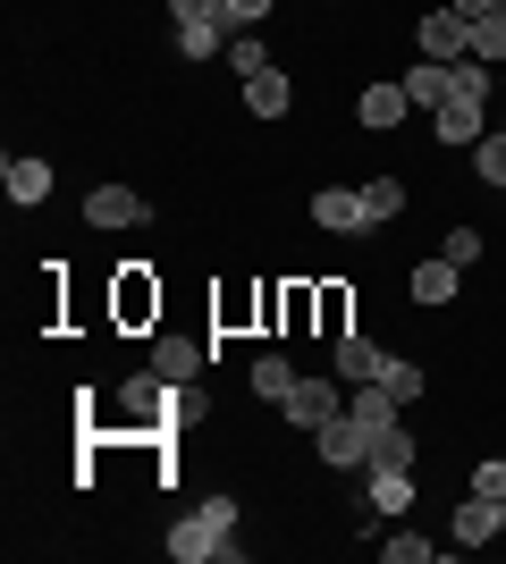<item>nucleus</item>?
Listing matches in <instances>:
<instances>
[{
    "label": "nucleus",
    "mask_w": 506,
    "mask_h": 564,
    "mask_svg": "<svg viewBox=\"0 0 506 564\" xmlns=\"http://www.w3.org/2000/svg\"><path fill=\"white\" fill-rule=\"evenodd\" d=\"M228 43H237V34H228V25H177V59H194V68H203V59H228Z\"/></svg>",
    "instance_id": "obj_17"
},
{
    "label": "nucleus",
    "mask_w": 506,
    "mask_h": 564,
    "mask_svg": "<svg viewBox=\"0 0 506 564\" xmlns=\"http://www.w3.org/2000/svg\"><path fill=\"white\" fill-rule=\"evenodd\" d=\"M498 522H506V497H498Z\"/></svg>",
    "instance_id": "obj_35"
},
{
    "label": "nucleus",
    "mask_w": 506,
    "mask_h": 564,
    "mask_svg": "<svg viewBox=\"0 0 506 564\" xmlns=\"http://www.w3.org/2000/svg\"><path fill=\"white\" fill-rule=\"evenodd\" d=\"M397 212H406V186H397V177H372V186H363V219H372V228H388Z\"/></svg>",
    "instance_id": "obj_19"
},
{
    "label": "nucleus",
    "mask_w": 506,
    "mask_h": 564,
    "mask_svg": "<svg viewBox=\"0 0 506 564\" xmlns=\"http://www.w3.org/2000/svg\"><path fill=\"white\" fill-rule=\"evenodd\" d=\"M346 413H355L363 430H388V422H397V397H388L380 379H355V397H346Z\"/></svg>",
    "instance_id": "obj_18"
},
{
    "label": "nucleus",
    "mask_w": 506,
    "mask_h": 564,
    "mask_svg": "<svg viewBox=\"0 0 506 564\" xmlns=\"http://www.w3.org/2000/svg\"><path fill=\"white\" fill-rule=\"evenodd\" d=\"M406 295H413V304H456V261H448V253L413 261V270H406Z\"/></svg>",
    "instance_id": "obj_13"
},
{
    "label": "nucleus",
    "mask_w": 506,
    "mask_h": 564,
    "mask_svg": "<svg viewBox=\"0 0 506 564\" xmlns=\"http://www.w3.org/2000/svg\"><path fill=\"white\" fill-rule=\"evenodd\" d=\"M85 219H94V228H136V219H144V194L136 186H94L85 194Z\"/></svg>",
    "instance_id": "obj_12"
},
{
    "label": "nucleus",
    "mask_w": 506,
    "mask_h": 564,
    "mask_svg": "<svg viewBox=\"0 0 506 564\" xmlns=\"http://www.w3.org/2000/svg\"><path fill=\"white\" fill-rule=\"evenodd\" d=\"M448 9H456L464 25H482V18H489V0H448Z\"/></svg>",
    "instance_id": "obj_33"
},
{
    "label": "nucleus",
    "mask_w": 506,
    "mask_h": 564,
    "mask_svg": "<svg viewBox=\"0 0 506 564\" xmlns=\"http://www.w3.org/2000/svg\"><path fill=\"white\" fill-rule=\"evenodd\" d=\"M313 219L330 236H355V228H372V219H363V186H321L313 194Z\"/></svg>",
    "instance_id": "obj_10"
},
{
    "label": "nucleus",
    "mask_w": 506,
    "mask_h": 564,
    "mask_svg": "<svg viewBox=\"0 0 506 564\" xmlns=\"http://www.w3.org/2000/svg\"><path fill=\"white\" fill-rule=\"evenodd\" d=\"M473 497H506V455H482V464H473Z\"/></svg>",
    "instance_id": "obj_31"
},
{
    "label": "nucleus",
    "mask_w": 506,
    "mask_h": 564,
    "mask_svg": "<svg viewBox=\"0 0 506 564\" xmlns=\"http://www.w3.org/2000/svg\"><path fill=\"white\" fill-rule=\"evenodd\" d=\"M448 531H456V547H489V540L506 531V522H498V497H464Z\"/></svg>",
    "instance_id": "obj_14"
},
{
    "label": "nucleus",
    "mask_w": 506,
    "mask_h": 564,
    "mask_svg": "<svg viewBox=\"0 0 506 564\" xmlns=\"http://www.w3.org/2000/svg\"><path fill=\"white\" fill-rule=\"evenodd\" d=\"M380 388H388L397 404H413V397H422V362H388V371H380Z\"/></svg>",
    "instance_id": "obj_28"
},
{
    "label": "nucleus",
    "mask_w": 506,
    "mask_h": 564,
    "mask_svg": "<svg viewBox=\"0 0 506 564\" xmlns=\"http://www.w3.org/2000/svg\"><path fill=\"white\" fill-rule=\"evenodd\" d=\"M372 464H413V430H406V422H388L380 438H372Z\"/></svg>",
    "instance_id": "obj_25"
},
{
    "label": "nucleus",
    "mask_w": 506,
    "mask_h": 564,
    "mask_svg": "<svg viewBox=\"0 0 506 564\" xmlns=\"http://www.w3.org/2000/svg\"><path fill=\"white\" fill-rule=\"evenodd\" d=\"M330 371L346 379V388H355V379H380V371H388V354L372 346V337H355V329H346V337H330Z\"/></svg>",
    "instance_id": "obj_8"
},
{
    "label": "nucleus",
    "mask_w": 506,
    "mask_h": 564,
    "mask_svg": "<svg viewBox=\"0 0 506 564\" xmlns=\"http://www.w3.org/2000/svg\"><path fill=\"white\" fill-rule=\"evenodd\" d=\"M363 497H372V514H380V522H397L413 497H422V480H413V464H372V471H363Z\"/></svg>",
    "instance_id": "obj_3"
},
{
    "label": "nucleus",
    "mask_w": 506,
    "mask_h": 564,
    "mask_svg": "<svg viewBox=\"0 0 506 564\" xmlns=\"http://www.w3.org/2000/svg\"><path fill=\"white\" fill-rule=\"evenodd\" d=\"M219 547H228V531H219V522L203 514V506H194V514L177 522V531H169V556H177V564H212Z\"/></svg>",
    "instance_id": "obj_6"
},
{
    "label": "nucleus",
    "mask_w": 506,
    "mask_h": 564,
    "mask_svg": "<svg viewBox=\"0 0 506 564\" xmlns=\"http://www.w3.org/2000/svg\"><path fill=\"white\" fill-rule=\"evenodd\" d=\"M431 135H439V143H482V135H489V101L448 94V101L431 110Z\"/></svg>",
    "instance_id": "obj_5"
},
{
    "label": "nucleus",
    "mask_w": 506,
    "mask_h": 564,
    "mask_svg": "<svg viewBox=\"0 0 506 564\" xmlns=\"http://www.w3.org/2000/svg\"><path fill=\"white\" fill-rule=\"evenodd\" d=\"M372 438H380V430H363L355 413H330V422L313 430V455H321V471H372Z\"/></svg>",
    "instance_id": "obj_1"
},
{
    "label": "nucleus",
    "mask_w": 506,
    "mask_h": 564,
    "mask_svg": "<svg viewBox=\"0 0 506 564\" xmlns=\"http://www.w3.org/2000/svg\"><path fill=\"white\" fill-rule=\"evenodd\" d=\"M228 68H237V76H262V68H270V51L254 43V34H237V43H228Z\"/></svg>",
    "instance_id": "obj_30"
},
{
    "label": "nucleus",
    "mask_w": 506,
    "mask_h": 564,
    "mask_svg": "<svg viewBox=\"0 0 506 564\" xmlns=\"http://www.w3.org/2000/svg\"><path fill=\"white\" fill-rule=\"evenodd\" d=\"M169 18H177V25H212L219 0H169Z\"/></svg>",
    "instance_id": "obj_32"
},
{
    "label": "nucleus",
    "mask_w": 506,
    "mask_h": 564,
    "mask_svg": "<svg viewBox=\"0 0 506 564\" xmlns=\"http://www.w3.org/2000/svg\"><path fill=\"white\" fill-rule=\"evenodd\" d=\"M397 85H406V101H413V110H439V101H448V59H413V68L397 76Z\"/></svg>",
    "instance_id": "obj_16"
},
{
    "label": "nucleus",
    "mask_w": 506,
    "mask_h": 564,
    "mask_svg": "<svg viewBox=\"0 0 506 564\" xmlns=\"http://www.w3.org/2000/svg\"><path fill=\"white\" fill-rule=\"evenodd\" d=\"M203 362H212V346H203V337H152V371L177 379V388H186Z\"/></svg>",
    "instance_id": "obj_11"
},
{
    "label": "nucleus",
    "mask_w": 506,
    "mask_h": 564,
    "mask_svg": "<svg viewBox=\"0 0 506 564\" xmlns=\"http://www.w3.org/2000/svg\"><path fill=\"white\" fill-rule=\"evenodd\" d=\"M245 110H254V118H288V110H295V85H288L279 68L245 76Z\"/></svg>",
    "instance_id": "obj_15"
},
{
    "label": "nucleus",
    "mask_w": 506,
    "mask_h": 564,
    "mask_svg": "<svg viewBox=\"0 0 506 564\" xmlns=\"http://www.w3.org/2000/svg\"><path fill=\"white\" fill-rule=\"evenodd\" d=\"M288 388H295L288 354H262V362H254V397H270V404H279V397H288Z\"/></svg>",
    "instance_id": "obj_22"
},
{
    "label": "nucleus",
    "mask_w": 506,
    "mask_h": 564,
    "mask_svg": "<svg viewBox=\"0 0 506 564\" xmlns=\"http://www.w3.org/2000/svg\"><path fill=\"white\" fill-rule=\"evenodd\" d=\"M0 186H9V203H18V212H34V203H51V161H34V152H9Z\"/></svg>",
    "instance_id": "obj_7"
},
{
    "label": "nucleus",
    "mask_w": 506,
    "mask_h": 564,
    "mask_svg": "<svg viewBox=\"0 0 506 564\" xmlns=\"http://www.w3.org/2000/svg\"><path fill=\"white\" fill-rule=\"evenodd\" d=\"M473 59L506 68V18H482V25H473Z\"/></svg>",
    "instance_id": "obj_26"
},
{
    "label": "nucleus",
    "mask_w": 506,
    "mask_h": 564,
    "mask_svg": "<svg viewBox=\"0 0 506 564\" xmlns=\"http://www.w3.org/2000/svg\"><path fill=\"white\" fill-rule=\"evenodd\" d=\"M355 118L372 127V135H388V127H406V118H413V101H406V85H363Z\"/></svg>",
    "instance_id": "obj_9"
},
{
    "label": "nucleus",
    "mask_w": 506,
    "mask_h": 564,
    "mask_svg": "<svg viewBox=\"0 0 506 564\" xmlns=\"http://www.w3.org/2000/svg\"><path fill=\"white\" fill-rule=\"evenodd\" d=\"M144 312H161V286H152L144 270H127L119 279V321H144Z\"/></svg>",
    "instance_id": "obj_20"
},
{
    "label": "nucleus",
    "mask_w": 506,
    "mask_h": 564,
    "mask_svg": "<svg viewBox=\"0 0 506 564\" xmlns=\"http://www.w3.org/2000/svg\"><path fill=\"white\" fill-rule=\"evenodd\" d=\"M439 253L456 261V270H464V261H482V228H448V236H439Z\"/></svg>",
    "instance_id": "obj_29"
},
{
    "label": "nucleus",
    "mask_w": 506,
    "mask_h": 564,
    "mask_svg": "<svg viewBox=\"0 0 506 564\" xmlns=\"http://www.w3.org/2000/svg\"><path fill=\"white\" fill-rule=\"evenodd\" d=\"M473 169H482V186H498V194H506V127L473 143Z\"/></svg>",
    "instance_id": "obj_23"
},
{
    "label": "nucleus",
    "mask_w": 506,
    "mask_h": 564,
    "mask_svg": "<svg viewBox=\"0 0 506 564\" xmlns=\"http://www.w3.org/2000/svg\"><path fill=\"white\" fill-rule=\"evenodd\" d=\"M380 556H388V564H431L439 547L422 540V531H380Z\"/></svg>",
    "instance_id": "obj_21"
},
{
    "label": "nucleus",
    "mask_w": 506,
    "mask_h": 564,
    "mask_svg": "<svg viewBox=\"0 0 506 564\" xmlns=\"http://www.w3.org/2000/svg\"><path fill=\"white\" fill-rule=\"evenodd\" d=\"M489 18H506V0H489Z\"/></svg>",
    "instance_id": "obj_34"
},
{
    "label": "nucleus",
    "mask_w": 506,
    "mask_h": 564,
    "mask_svg": "<svg viewBox=\"0 0 506 564\" xmlns=\"http://www.w3.org/2000/svg\"><path fill=\"white\" fill-rule=\"evenodd\" d=\"M413 43H422V59H448V68H456V59H473V25H464L456 9H431V18L413 25Z\"/></svg>",
    "instance_id": "obj_4"
},
{
    "label": "nucleus",
    "mask_w": 506,
    "mask_h": 564,
    "mask_svg": "<svg viewBox=\"0 0 506 564\" xmlns=\"http://www.w3.org/2000/svg\"><path fill=\"white\" fill-rule=\"evenodd\" d=\"M262 18H270V0H219V25H228V34H254Z\"/></svg>",
    "instance_id": "obj_27"
},
{
    "label": "nucleus",
    "mask_w": 506,
    "mask_h": 564,
    "mask_svg": "<svg viewBox=\"0 0 506 564\" xmlns=\"http://www.w3.org/2000/svg\"><path fill=\"white\" fill-rule=\"evenodd\" d=\"M448 94H464V101H489V59H456V68H448Z\"/></svg>",
    "instance_id": "obj_24"
},
{
    "label": "nucleus",
    "mask_w": 506,
    "mask_h": 564,
    "mask_svg": "<svg viewBox=\"0 0 506 564\" xmlns=\"http://www.w3.org/2000/svg\"><path fill=\"white\" fill-rule=\"evenodd\" d=\"M279 413H288V430H304V438H313L330 413H346V388H337V379H295L288 397H279Z\"/></svg>",
    "instance_id": "obj_2"
}]
</instances>
